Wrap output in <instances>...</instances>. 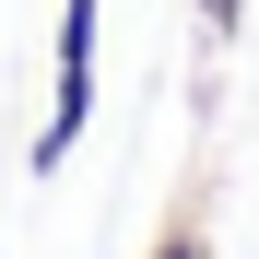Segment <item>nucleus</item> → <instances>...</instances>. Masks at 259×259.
Listing matches in <instances>:
<instances>
[{
  "instance_id": "nucleus-2",
  "label": "nucleus",
  "mask_w": 259,
  "mask_h": 259,
  "mask_svg": "<svg viewBox=\"0 0 259 259\" xmlns=\"http://www.w3.org/2000/svg\"><path fill=\"white\" fill-rule=\"evenodd\" d=\"M189 12H200V35H212V48H236V24H247V0H189Z\"/></svg>"
},
{
  "instance_id": "nucleus-1",
  "label": "nucleus",
  "mask_w": 259,
  "mask_h": 259,
  "mask_svg": "<svg viewBox=\"0 0 259 259\" xmlns=\"http://www.w3.org/2000/svg\"><path fill=\"white\" fill-rule=\"evenodd\" d=\"M95 35H106V0H59V106L35 130V177H59L82 118H95Z\"/></svg>"
},
{
  "instance_id": "nucleus-3",
  "label": "nucleus",
  "mask_w": 259,
  "mask_h": 259,
  "mask_svg": "<svg viewBox=\"0 0 259 259\" xmlns=\"http://www.w3.org/2000/svg\"><path fill=\"white\" fill-rule=\"evenodd\" d=\"M153 259H200V224H165V236H153Z\"/></svg>"
}]
</instances>
